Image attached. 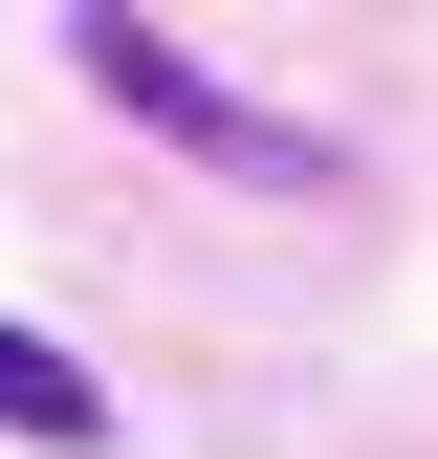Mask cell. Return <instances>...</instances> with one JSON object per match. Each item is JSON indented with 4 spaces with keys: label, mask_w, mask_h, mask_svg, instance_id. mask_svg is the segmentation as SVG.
I'll use <instances>...</instances> for the list:
<instances>
[{
    "label": "cell",
    "mask_w": 438,
    "mask_h": 459,
    "mask_svg": "<svg viewBox=\"0 0 438 459\" xmlns=\"http://www.w3.org/2000/svg\"><path fill=\"white\" fill-rule=\"evenodd\" d=\"M0 437H44V459H110V394H88V351L0 328Z\"/></svg>",
    "instance_id": "obj_2"
},
{
    "label": "cell",
    "mask_w": 438,
    "mask_h": 459,
    "mask_svg": "<svg viewBox=\"0 0 438 459\" xmlns=\"http://www.w3.org/2000/svg\"><path fill=\"white\" fill-rule=\"evenodd\" d=\"M66 66H88L110 109H132L153 153H197V176H241V197H328V176H351V153H328L307 109H263V88H219V66H197L176 22H132V0H88V22H66Z\"/></svg>",
    "instance_id": "obj_1"
}]
</instances>
